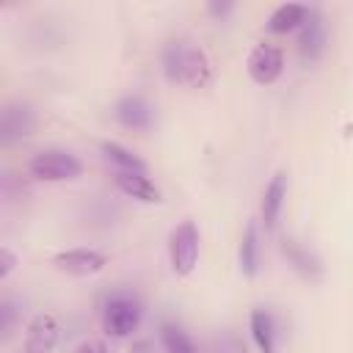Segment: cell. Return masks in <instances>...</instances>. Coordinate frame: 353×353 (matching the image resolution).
Here are the masks:
<instances>
[{
  "mask_svg": "<svg viewBox=\"0 0 353 353\" xmlns=\"http://www.w3.org/2000/svg\"><path fill=\"white\" fill-rule=\"evenodd\" d=\"M306 14H309L306 6H301V3H284V6H279V8L270 14V19H268V30H270V33H287V30H295V28L303 25Z\"/></svg>",
  "mask_w": 353,
  "mask_h": 353,
  "instance_id": "cell-14",
  "label": "cell"
},
{
  "mask_svg": "<svg viewBox=\"0 0 353 353\" xmlns=\"http://www.w3.org/2000/svg\"><path fill=\"white\" fill-rule=\"evenodd\" d=\"M102 154H105V160H110L119 171L146 174V163H143L135 152H130L127 146H121V143H116V141H105V143H102Z\"/></svg>",
  "mask_w": 353,
  "mask_h": 353,
  "instance_id": "cell-15",
  "label": "cell"
},
{
  "mask_svg": "<svg viewBox=\"0 0 353 353\" xmlns=\"http://www.w3.org/2000/svg\"><path fill=\"white\" fill-rule=\"evenodd\" d=\"M284 199H287V174L284 171H276L262 193V204H259V215H262V223L265 229H273L276 221H279V212L284 207Z\"/></svg>",
  "mask_w": 353,
  "mask_h": 353,
  "instance_id": "cell-11",
  "label": "cell"
},
{
  "mask_svg": "<svg viewBox=\"0 0 353 353\" xmlns=\"http://www.w3.org/2000/svg\"><path fill=\"white\" fill-rule=\"evenodd\" d=\"M28 171L33 179L41 182H69L83 174V163L63 149H44L30 157Z\"/></svg>",
  "mask_w": 353,
  "mask_h": 353,
  "instance_id": "cell-2",
  "label": "cell"
},
{
  "mask_svg": "<svg viewBox=\"0 0 353 353\" xmlns=\"http://www.w3.org/2000/svg\"><path fill=\"white\" fill-rule=\"evenodd\" d=\"M281 254L287 256V262H290L301 276H306V279H320V273H323L320 259H317L309 248H303L295 237H284V240H281Z\"/></svg>",
  "mask_w": 353,
  "mask_h": 353,
  "instance_id": "cell-13",
  "label": "cell"
},
{
  "mask_svg": "<svg viewBox=\"0 0 353 353\" xmlns=\"http://www.w3.org/2000/svg\"><path fill=\"white\" fill-rule=\"evenodd\" d=\"M14 325H17V306H14L11 298H3L0 301V336L8 339Z\"/></svg>",
  "mask_w": 353,
  "mask_h": 353,
  "instance_id": "cell-19",
  "label": "cell"
},
{
  "mask_svg": "<svg viewBox=\"0 0 353 353\" xmlns=\"http://www.w3.org/2000/svg\"><path fill=\"white\" fill-rule=\"evenodd\" d=\"M39 127V116L33 105L28 102H6L0 110V141L8 146L14 141H22L33 135Z\"/></svg>",
  "mask_w": 353,
  "mask_h": 353,
  "instance_id": "cell-4",
  "label": "cell"
},
{
  "mask_svg": "<svg viewBox=\"0 0 353 353\" xmlns=\"http://www.w3.org/2000/svg\"><path fill=\"white\" fill-rule=\"evenodd\" d=\"M113 116L121 127L127 130H149L152 121H154V113H152V105L146 102V97L141 94H127L116 102L113 108Z\"/></svg>",
  "mask_w": 353,
  "mask_h": 353,
  "instance_id": "cell-9",
  "label": "cell"
},
{
  "mask_svg": "<svg viewBox=\"0 0 353 353\" xmlns=\"http://www.w3.org/2000/svg\"><path fill=\"white\" fill-rule=\"evenodd\" d=\"M160 342H163L165 353H199V347L193 345L188 331L176 323H163L160 325Z\"/></svg>",
  "mask_w": 353,
  "mask_h": 353,
  "instance_id": "cell-18",
  "label": "cell"
},
{
  "mask_svg": "<svg viewBox=\"0 0 353 353\" xmlns=\"http://www.w3.org/2000/svg\"><path fill=\"white\" fill-rule=\"evenodd\" d=\"M163 72L171 83L185 88H207L212 83V63L201 47L188 39H171L160 50Z\"/></svg>",
  "mask_w": 353,
  "mask_h": 353,
  "instance_id": "cell-1",
  "label": "cell"
},
{
  "mask_svg": "<svg viewBox=\"0 0 353 353\" xmlns=\"http://www.w3.org/2000/svg\"><path fill=\"white\" fill-rule=\"evenodd\" d=\"M245 72L254 83L259 85H270L281 77L284 72V52L276 47V44H256L251 52H248V61H245Z\"/></svg>",
  "mask_w": 353,
  "mask_h": 353,
  "instance_id": "cell-6",
  "label": "cell"
},
{
  "mask_svg": "<svg viewBox=\"0 0 353 353\" xmlns=\"http://www.w3.org/2000/svg\"><path fill=\"white\" fill-rule=\"evenodd\" d=\"M232 8H234V3H207V11L212 17H226Z\"/></svg>",
  "mask_w": 353,
  "mask_h": 353,
  "instance_id": "cell-22",
  "label": "cell"
},
{
  "mask_svg": "<svg viewBox=\"0 0 353 353\" xmlns=\"http://www.w3.org/2000/svg\"><path fill=\"white\" fill-rule=\"evenodd\" d=\"M116 188L130 196V199H138V201H146V204H154L160 201V190L157 185L146 176V174H135V171H116Z\"/></svg>",
  "mask_w": 353,
  "mask_h": 353,
  "instance_id": "cell-12",
  "label": "cell"
},
{
  "mask_svg": "<svg viewBox=\"0 0 353 353\" xmlns=\"http://www.w3.org/2000/svg\"><path fill=\"white\" fill-rule=\"evenodd\" d=\"M168 256L176 276H190L199 262V229L193 221H182L168 237Z\"/></svg>",
  "mask_w": 353,
  "mask_h": 353,
  "instance_id": "cell-3",
  "label": "cell"
},
{
  "mask_svg": "<svg viewBox=\"0 0 353 353\" xmlns=\"http://www.w3.org/2000/svg\"><path fill=\"white\" fill-rule=\"evenodd\" d=\"M102 323H105V331L108 334H113V336H130L141 325V306H138V301L130 298V295H113V298H108Z\"/></svg>",
  "mask_w": 353,
  "mask_h": 353,
  "instance_id": "cell-5",
  "label": "cell"
},
{
  "mask_svg": "<svg viewBox=\"0 0 353 353\" xmlns=\"http://www.w3.org/2000/svg\"><path fill=\"white\" fill-rule=\"evenodd\" d=\"M105 254L94 251V248H69L52 256V265L69 276H94L105 268Z\"/></svg>",
  "mask_w": 353,
  "mask_h": 353,
  "instance_id": "cell-8",
  "label": "cell"
},
{
  "mask_svg": "<svg viewBox=\"0 0 353 353\" xmlns=\"http://www.w3.org/2000/svg\"><path fill=\"white\" fill-rule=\"evenodd\" d=\"M251 336L259 347V353H276V334H273V320L265 309L251 312Z\"/></svg>",
  "mask_w": 353,
  "mask_h": 353,
  "instance_id": "cell-17",
  "label": "cell"
},
{
  "mask_svg": "<svg viewBox=\"0 0 353 353\" xmlns=\"http://www.w3.org/2000/svg\"><path fill=\"white\" fill-rule=\"evenodd\" d=\"M325 50V22H323V14L309 8L303 25H301V33H298V52L303 61H317Z\"/></svg>",
  "mask_w": 353,
  "mask_h": 353,
  "instance_id": "cell-10",
  "label": "cell"
},
{
  "mask_svg": "<svg viewBox=\"0 0 353 353\" xmlns=\"http://www.w3.org/2000/svg\"><path fill=\"white\" fill-rule=\"evenodd\" d=\"M58 336H61L58 320L50 312H41L25 328V353H52Z\"/></svg>",
  "mask_w": 353,
  "mask_h": 353,
  "instance_id": "cell-7",
  "label": "cell"
},
{
  "mask_svg": "<svg viewBox=\"0 0 353 353\" xmlns=\"http://www.w3.org/2000/svg\"><path fill=\"white\" fill-rule=\"evenodd\" d=\"M74 353H110V347L102 339H85Z\"/></svg>",
  "mask_w": 353,
  "mask_h": 353,
  "instance_id": "cell-21",
  "label": "cell"
},
{
  "mask_svg": "<svg viewBox=\"0 0 353 353\" xmlns=\"http://www.w3.org/2000/svg\"><path fill=\"white\" fill-rule=\"evenodd\" d=\"M14 268H17V256L11 254L8 245H3V248H0V279H8Z\"/></svg>",
  "mask_w": 353,
  "mask_h": 353,
  "instance_id": "cell-20",
  "label": "cell"
},
{
  "mask_svg": "<svg viewBox=\"0 0 353 353\" xmlns=\"http://www.w3.org/2000/svg\"><path fill=\"white\" fill-rule=\"evenodd\" d=\"M240 270L251 279L259 270V234H256V223H248L240 240Z\"/></svg>",
  "mask_w": 353,
  "mask_h": 353,
  "instance_id": "cell-16",
  "label": "cell"
}]
</instances>
